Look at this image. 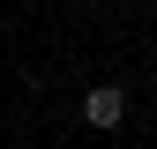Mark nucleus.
<instances>
[{"instance_id":"1","label":"nucleus","mask_w":157,"mask_h":149,"mask_svg":"<svg viewBox=\"0 0 157 149\" xmlns=\"http://www.w3.org/2000/svg\"><path fill=\"white\" fill-rule=\"evenodd\" d=\"M82 119H90V127H120V119H127V89H120V82H97L90 97H82Z\"/></svg>"}]
</instances>
